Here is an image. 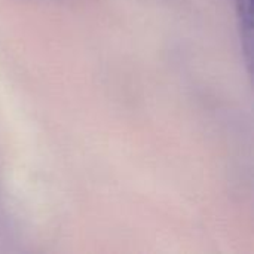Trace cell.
I'll return each mask as SVG.
<instances>
[{
  "instance_id": "1",
  "label": "cell",
  "mask_w": 254,
  "mask_h": 254,
  "mask_svg": "<svg viewBox=\"0 0 254 254\" xmlns=\"http://www.w3.org/2000/svg\"><path fill=\"white\" fill-rule=\"evenodd\" d=\"M237 1V13L241 31L243 49L247 57L252 55V0H235Z\"/></svg>"
}]
</instances>
